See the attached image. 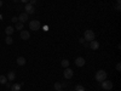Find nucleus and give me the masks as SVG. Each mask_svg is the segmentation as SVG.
Instances as JSON below:
<instances>
[{
    "instance_id": "obj_29",
    "label": "nucleus",
    "mask_w": 121,
    "mask_h": 91,
    "mask_svg": "<svg viewBox=\"0 0 121 91\" xmlns=\"http://www.w3.org/2000/svg\"><path fill=\"white\" fill-rule=\"evenodd\" d=\"M3 4H4V3L1 1V0H0V7H1V6H3Z\"/></svg>"
},
{
    "instance_id": "obj_16",
    "label": "nucleus",
    "mask_w": 121,
    "mask_h": 91,
    "mask_svg": "<svg viewBox=\"0 0 121 91\" xmlns=\"http://www.w3.org/2000/svg\"><path fill=\"white\" fill-rule=\"evenodd\" d=\"M6 83H7V78H6V75H0V84L6 85Z\"/></svg>"
},
{
    "instance_id": "obj_5",
    "label": "nucleus",
    "mask_w": 121,
    "mask_h": 91,
    "mask_svg": "<svg viewBox=\"0 0 121 91\" xmlns=\"http://www.w3.org/2000/svg\"><path fill=\"white\" fill-rule=\"evenodd\" d=\"M100 86H102V89H104V90H112L113 89V83L110 82V80H103V82L100 83Z\"/></svg>"
},
{
    "instance_id": "obj_6",
    "label": "nucleus",
    "mask_w": 121,
    "mask_h": 91,
    "mask_svg": "<svg viewBox=\"0 0 121 91\" xmlns=\"http://www.w3.org/2000/svg\"><path fill=\"white\" fill-rule=\"evenodd\" d=\"M73 69H70L69 67H67V68H64V73H63V75H64V78L65 79H72L73 78Z\"/></svg>"
},
{
    "instance_id": "obj_4",
    "label": "nucleus",
    "mask_w": 121,
    "mask_h": 91,
    "mask_svg": "<svg viewBox=\"0 0 121 91\" xmlns=\"http://www.w3.org/2000/svg\"><path fill=\"white\" fill-rule=\"evenodd\" d=\"M24 12L28 14V15H33V14L35 12V7H34V5H30L29 3H27L26 6H24Z\"/></svg>"
},
{
    "instance_id": "obj_15",
    "label": "nucleus",
    "mask_w": 121,
    "mask_h": 91,
    "mask_svg": "<svg viewBox=\"0 0 121 91\" xmlns=\"http://www.w3.org/2000/svg\"><path fill=\"white\" fill-rule=\"evenodd\" d=\"M5 43H6L7 45H11V44H13V39H12V36L7 35V36L5 38Z\"/></svg>"
},
{
    "instance_id": "obj_17",
    "label": "nucleus",
    "mask_w": 121,
    "mask_h": 91,
    "mask_svg": "<svg viewBox=\"0 0 121 91\" xmlns=\"http://www.w3.org/2000/svg\"><path fill=\"white\" fill-rule=\"evenodd\" d=\"M60 66H62L63 68L69 67V61H68V59H62V62H60Z\"/></svg>"
},
{
    "instance_id": "obj_24",
    "label": "nucleus",
    "mask_w": 121,
    "mask_h": 91,
    "mask_svg": "<svg viewBox=\"0 0 121 91\" xmlns=\"http://www.w3.org/2000/svg\"><path fill=\"white\" fill-rule=\"evenodd\" d=\"M79 43H80V44H85V39H84V38H81V39L79 40Z\"/></svg>"
},
{
    "instance_id": "obj_14",
    "label": "nucleus",
    "mask_w": 121,
    "mask_h": 91,
    "mask_svg": "<svg viewBox=\"0 0 121 91\" xmlns=\"http://www.w3.org/2000/svg\"><path fill=\"white\" fill-rule=\"evenodd\" d=\"M6 78H7V80H10V82H12V80H15V79H16V74H15L13 70H11V72H9Z\"/></svg>"
},
{
    "instance_id": "obj_9",
    "label": "nucleus",
    "mask_w": 121,
    "mask_h": 91,
    "mask_svg": "<svg viewBox=\"0 0 121 91\" xmlns=\"http://www.w3.org/2000/svg\"><path fill=\"white\" fill-rule=\"evenodd\" d=\"M18 21L21 22V23H24V22H27V21H28V14H26V12H22L21 15L18 16Z\"/></svg>"
},
{
    "instance_id": "obj_18",
    "label": "nucleus",
    "mask_w": 121,
    "mask_h": 91,
    "mask_svg": "<svg viewBox=\"0 0 121 91\" xmlns=\"http://www.w3.org/2000/svg\"><path fill=\"white\" fill-rule=\"evenodd\" d=\"M15 27H16L17 30H23V23H21V22H18Z\"/></svg>"
},
{
    "instance_id": "obj_30",
    "label": "nucleus",
    "mask_w": 121,
    "mask_h": 91,
    "mask_svg": "<svg viewBox=\"0 0 121 91\" xmlns=\"http://www.w3.org/2000/svg\"><path fill=\"white\" fill-rule=\"evenodd\" d=\"M12 1H13V3H18V1H19V0H12Z\"/></svg>"
},
{
    "instance_id": "obj_31",
    "label": "nucleus",
    "mask_w": 121,
    "mask_h": 91,
    "mask_svg": "<svg viewBox=\"0 0 121 91\" xmlns=\"http://www.w3.org/2000/svg\"><path fill=\"white\" fill-rule=\"evenodd\" d=\"M57 91H62V89H60V90H57Z\"/></svg>"
},
{
    "instance_id": "obj_8",
    "label": "nucleus",
    "mask_w": 121,
    "mask_h": 91,
    "mask_svg": "<svg viewBox=\"0 0 121 91\" xmlns=\"http://www.w3.org/2000/svg\"><path fill=\"white\" fill-rule=\"evenodd\" d=\"M88 47L92 49V50H98L99 49V43L97 41V40H92V41H90Z\"/></svg>"
},
{
    "instance_id": "obj_2",
    "label": "nucleus",
    "mask_w": 121,
    "mask_h": 91,
    "mask_svg": "<svg viewBox=\"0 0 121 91\" xmlns=\"http://www.w3.org/2000/svg\"><path fill=\"white\" fill-rule=\"evenodd\" d=\"M95 32L93 30H91V29H87L85 30V33H84V39H85V41H92V40H95Z\"/></svg>"
},
{
    "instance_id": "obj_10",
    "label": "nucleus",
    "mask_w": 121,
    "mask_h": 91,
    "mask_svg": "<svg viewBox=\"0 0 121 91\" xmlns=\"http://www.w3.org/2000/svg\"><path fill=\"white\" fill-rule=\"evenodd\" d=\"M29 38H30V34H29L28 30H21V39H23V40H28Z\"/></svg>"
},
{
    "instance_id": "obj_12",
    "label": "nucleus",
    "mask_w": 121,
    "mask_h": 91,
    "mask_svg": "<svg viewBox=\"0 0 121 91\" xmlns=\"http://www.w3.org/2000/svg\"><path fill=\"white\" fill-rule=\"evenodd\" d=\"M26 62H27V61H26V58L23 57V56H19V57H17V66H24L26 64Z\"/></svg>"
},
{
    "instance_id": "obj_3",
    "label": "nucleus",
    "mask_w": 121,
    "mask_h": 91,
    "mask_svg": "<svg viewBox=\"0 0 121 91\" xmlns=\"http://www.w3.org/2000/svg\"><path fill=\"white\" fill-rule=\"evenodd\" d=\"M29 28L32 30H39L41 28V23H40L38 19H33V21L29 22Z\"/></svg>"
},
{
    "instance_id": "obj_22",
    "label": "nucleus",
    "mask_w": 121,
    "mask_h": 91,
    "mask_svg": "<svg viewBox=\"0 0 121 91\" xmlns=\"http://www.w3.org/2000/svg\"><path fill=\"white\" fill-rule=\"evenodd\" d=\"M29 4L30 5H35L36 4V0H29Z\"/></svg>"
},
{
    "instance_id": "obj_26",
    "label": "nucleus",
    "mask_w": 121,
    "mask_h": 91,
    "mask_svg": "<svg viewBox=\"0 0 121 91\" xmlns=\"http://www.w3.org/2000/svg\"><path fill=\"white\" fill-rule=\"evenodd\" d=\"M19 1H22V3H26V4H27V3H29V0H19Z\"/></svg>"
},
{
    "instance_id": "obj_28",
    "label": "nucleus",
    "mask_w": 121,
    "mask_h": 91,
    "mask_svg": "<svg viewBox=\"0 0 121 91\" xmlns=\"http://www.w3.org/2000/svg\"><path fill=\"white\" fill-rule=\"evenodd\" d=\"M43 29H44V30H47V29H48V27H47V26H44V27H43Z\"/></svg>"
},
{
    "instance_id": "obj_21",
    "label": "nucleus",
    "mask_w": 121,
    "mask_h": 91,
    "mask_svg": "<svg viewBox=\"0 0 121 91\" xmlns=\"http://www.w3.org/2000/svg\"><path fill=\"white\" fill-rule=\"evenodd\" d=\"M11 21H12V22H15V23H16V22H17V21H18V17H16V16H15V17H12V18H11Z\"/></svg>"
},
{
    "instance_id": "obj_25",
    "label": "nucleus",
    "mask_w": 121,
    "mask_h": 91,
    "mask_svg": "<svg viewBox=\"0 0 121 91\" xmlns=\"http://www.w3.org/2000/svg\"><path fill=\"white\" fill-rule=\"evenodd\" d=\"M115 9L117 10V11H120V4H116V6H115Z\"/></svg>"
},
{
    "instance_id": "obj_23",
    "label": "nucleus",
    "mask_w": 121,
    "mask_h": 91,
    "mask_svg": "<svg viewBox=\"0 0 121 91\" xmlns=\"http://www.w3.org/2000/svg\"><path fill=\"white\" fill-rule=\"evenodd\" d=\"M116 69H117V70H121V63H117V64H116Z\"/></svg>"
},
{
    "instance_id": "obj_7",
    "label": "nucleus",
    "mask_w": 121,
    "mask_h": 91,
    "mask_svg": "<svg viewBox=\"0 0 121 91\" xmlns=\"http://www.w3.org/2000/svg\"><path fill=\"white\" fill-rule=\"evenodd\" d=\"M85 63H86V61H85L84 57H78V58H75V66H78V67H84Z\"/></svg>"
},
{
    "instance_id": "obj_11",
    "label": "nucleus",
    "mask_w": 121,
    "mask_h": 91,
    "mask_svg": "<svg viewBox=\"0 0 121 91\" xmlns=\"http://www.w3.org/2000/svg\"><path fill=\"white\" fill-rule=\"evenodd\" d=\"M13 32H15V28L11 27V26H7V27L5 28V33H6V35H10V36H11V35L13 34Z\"/></svg>"
},
{
    "instance_id": "obj_19",
    "label": "nucleus",
    "mask_w": 121,
    "mask_h": 91,
    "mask_svg": "<svg viewBox=\"0 0 121 91\" xmlns=\"http://www.w3.org/2000/svg\"><path fill=\"white\" fill-rule=\"evenodd\" d=\"M75 91H85V87H84L82 85H76Z\"/></svg>"
},
{
    "instance_id": "obj_27",
    "label": "nucleus",
    "mask_w": 121,
    "mask_h": 91,
    "mask_svg": "<svg viewBox=\"0 0 121 91\" xmlns=\"http://www.w3.org/2000/svg\"><path fill=\"white\" fill-rule=\"evenodd\" d=\"M11 85H12V84H10V83H6V86H7L9 89H10V87H11Z\"/></svg>"
},
{
    "instance_id": "obj_20",
    "label": "nucleus",
    "mask_w": 121,
    "mask_h": 91,
    "mask_svg": "<svg viewBox=\"0 0 121 91\" xmlns=\"http://www.w3.org/2000/svg\"><path fill=\"white\" fill-rule=\"evenodd\" d=\"M62 89V84L60 83H55V90L57 91V90H60Z\"/></svg>"
},
{
    "instance_id": "obj_1",
    "label": "nucleus",
    "mask_w": 121,
    "mask_h": 91,
    "mask_svg": "<svg viewBox=\"0 0 121 91\" xmlns=\"http://www.w3.org/2000/svg\"><path fill=\"white\" fill-rule=\"evenodd\" d=\"M95 78H96V80H97L98 83H102L103 80L107 79V72H105L104 69H99V70H97Z\"/></svg>"
},
{
    "instance_id": "obj_13",
    "label": "nucleus",
    "mask_w": 121,
    "mask_h": 91,
    "mask_svg": "<svg viewBox=\"0 0 121 91\" xmlns=\"http://www.w3.org/2000/svg\"><path fill=\"white\" fill-rule=\"evenodd\" d=\"M23 85V83H21V84H12L11 85V91H21V86Z\"/></svg>"
}]
</instances>
